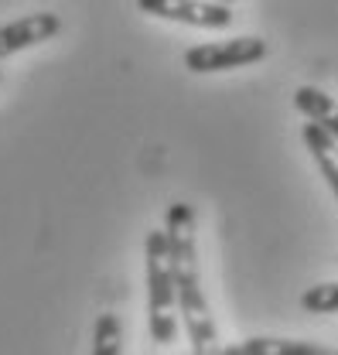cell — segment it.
<instances>
[{"instance_id":"cell-9","label":"cell","mask_w":338,"mask_h":355,"mask_svg":"<svg viewBox=\"0 0 338 355\" xmlns=\"http://www.w3.org/2000/svg\"><path fill=\"white\" fill-rule=\"evenodd\" d=\"M124 352V328L117 314H99L92 328V355H120Z\"/></svg>"},{"instance_id":"cell-4","label":"cell","mask_w":338,"mask_h":355,"mask_svg":"<svg viewBox=\"0 0 338 355\" xmlns=\"http://www.w3.org/2000/svg\"><path fill=\"white\" fill-rule=\"evenodd\" d=\"M137 7L151 17L174 21V24H188V28H229L233 24V10L212 0H137Z\"/></svg>"},{"instance_id":"cell-8","label":"cell","mask_w":338,"mask_h":355,"mask_svg":"<svg viewBox=\"0 0 338 355\" xmlns=\"http://www.w3.org/2000/svg\"><path fill=\"white\" fill-rule=\"evenodd\" d=\"M301 137H304V147L311 150L318 171H321V178H325V184L335 191V198H338V140L335 137H328L318 123H304Z\"/></svg>"},{"instance_id":"cell-2","label":"cell","mask_w":338,"mask_h":355,"mask_svg":"<svg viewBox=\"0 0 338 355\" xmlns=\"http://www.w3.org/2000/svg\"><path fill=\"white\" fill-rule=\"evenodd\" d=\"M144 260H147V321H151V338L158 345H171L178 338V294H174L171 243L164 229H151L147 232Z\"/></svg>"},{"instance_id":"cell-10","label":"cell","mask_w":338,"mask_h":355,"mask_svg":"<svg viewBox=\"0 0 338 355\" xmlns=\"http://www.w3.org/2000/svg\"><path fill=\"white\" fill-rule=\"evenodd\" d=\"M301 308L307 314H338V284H314L301 294Z\"/></svg>"},{"instance_id":"cell-12","label":"cell","mask_w":338,"mask_h":355,"mask_svg":"<svg viewBox=\"0 0 338 355\" xmlns=\"http://www.w3.org/2000/svg\"><path fill=\"white\" fill-rule=\"evenodd\" d=\"M0 79H3V72H0Z\"/></svg>"},{"instance_id":"cell-7","label":"cell","mask_w":338,"mask_h":355,"mask_svg":"<svg viewBox=\"0 0 338 355\" xmlns=\"http://www.w3.org/2000/svg\"><path fill=\"white\" fill-rule=\"evenodd\" d=\"M294 106L307 116V123H318L328 137L338 140V103L328 92H321L314 86H301L294 89Z\"/></svg>"},{"instance_id":"cell-11","label":"cell","mask_w":338,"mask_h":355,"mask_svg":"<svg viewBox=\"0 0 338 355\" xmlns=\"http://www.w3.org/2000/svg\"><path fill=\"white\" fill-rule=\"evenodd\" d=\"M212 3H222V7H229V3H236V0H212Z\"/></svg>"},{"instance_id":"cell-1","label":"cell","mask_w":338,"mask_h":355,"mask_svg":"<svg viewBox=\"0 0 338 355\" xmlns=\"http://www.w3.org/2000/svg\"><path fill=\"white\" fill-rule=\"evenodd\" d=\"M168 243L171 266H174V294L178 314L185 321L192 355H226V345L215 335V321L209 314V301L202 291V270H198V246H195V209L188 202H174L168 209Z\"/></svg>"},{"instance_id":"cell-13","label":"cell","mask_w":338,"mask_h":355,"mask_svg":"<svg viewBox=\"0 0 338 355\" xmlns=\"http://www.w3.org/2000/svg\"><path fill=\"white\" fill-rule=\"evenodd\" d=\"M188 355H192V352H188Z\"/></svg>"},{"instance_id":"cell-6","label":"cell","mask_w":338,"mask_h":355,"mask_svg":"<svg viewBox=\"0 0 338 355\" xmlns=\"http://www.w3.org/2000/svg\"><path fill=\"white\" fill-rule=\"evenodd\" d=\"M226 355H338V349L314 345V342H294V338L253 335V338H246V342L226 345Z\"/></svg>"},{"instance_id":"cell-5","label":"cell","mask_w":338,"mask_h":355,"mask_svg":"<svg viewBox=\"0 0 338 355\" xmlns=\"http://www.w3.org/2000/svg\"><path fill=\"white\" fill-rule=\"evenodd\" d=\"M58 31H62V17L51 14V10L24 14V17L10 21V24H0V62L17 55V51H24V48L51 42Z\"/></svg>"},{"instance_id":"cell-3","label":"cell","mask_w":338,"mask_h":355,"mask_svg":"<svg viewBox=\"0 0 338 355\" xmlns=\"http://www.w3.org/2000/svg\"><path fill=\"white\" fill-rule=\"evenodd\" d=\"M270 55V44L263 38H226V42H205L185 51V65L188 72H229V69H243V65H256Z\"/></svg>"}]
</instances>
